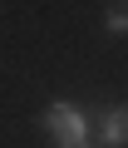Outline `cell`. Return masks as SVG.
<instances>
[{
    "mask_svg": "<svg viewBox=\"0 0 128 148\" xmlns=\"http://www.w3.org/2000/svg\"><path fill=\"white\" fill-rule=\"evenodd\" d=\"M39 128L54 138V148H94V133H89V114L69 99H54L44 114H39Z\"/></svg>",
    "mask_w": 128,
    "mask_h": 148,
    "instance_id": "cell-1",
    "label": "cell"
},
{
    "mask_svg": "<svg viewBox=\"0 0 128 148\" xmlns=\"http://www.w3.org/2000/svg\"><path fill=\"white\" fill-rule=\"evenodd\" d=\"M94 143L99 148H128V104H108L94 123Z\"/></svg>",
    "mask_w": 128,
    "mask_h": 148,
    "instance_id": "cell-2",
    "label": "cell"
},
{
    "mask_svg": "<svg viewBox=\"0 0 128 148\" xmlns=\"http://www.w3.org/2000/svg\"><path fill=\"white\" fill-rule=\"evenodd\" d=\"M103 30L123 40V35H128V5H113V10H103Z\"/></svg>",
    "mask_w": 128,
    "mask_h": 148,
    "instance_id": "cell-3",
    "label": "cell"
},
{
    "mask_svg": "<svg viewBox=\"0 0 128 148\" xmlns=\"http://www.w3.org/2000/svg\"><path fill=\"white\" fill-rule=\"evenodd\" d=\"M94 148H99V143H94Z\"/></svg>",
    "mask_w": 128,
    "mask_h": 148,
    "instance_id": "cell-4",
    "label": "cell"
}]
</instances>
